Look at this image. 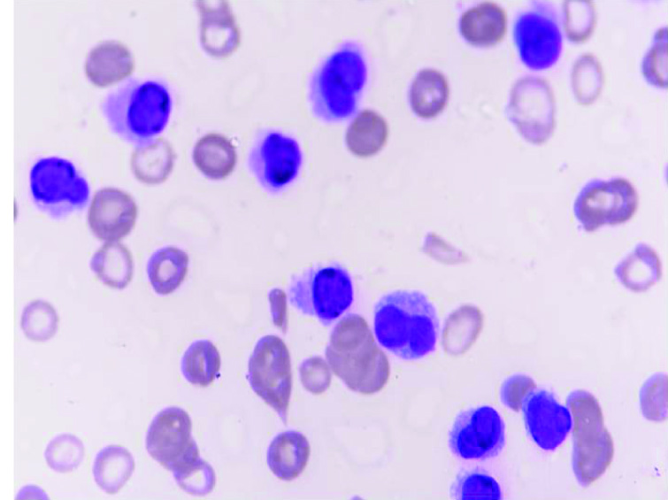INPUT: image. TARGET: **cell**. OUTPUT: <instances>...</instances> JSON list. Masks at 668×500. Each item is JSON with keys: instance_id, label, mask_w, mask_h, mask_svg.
I'll use <instances>...</instances> for the list:
<instances>
[{"instance_id": "obj_24", "label": "cell", "mask_w": 668, "mask_h": 500, "mask_svg": "<svg viewBox=\"0 0 668 500\" xmlns=\"http://www.w3.org/2000/svg\"><path fill=\"white\" fill-rule=\"evenodd\" d=\"M388 136L386 119L374 110L365 109L350 122L345 134V144L354 156L366 158L379 153Z\"/></svg>"}, {"instance_id": "obj_41", "label": "cell", "mask_w": 668, "mask_h": 500, "mask_svg": "<svg viewBox=\"0 0 668 500\" xmlns=\"http://www.w3.org/2000/svg\"><path fill=\"white\" fill-rule=\"evenodd\" d=\"M268 299L273 324L282 332H286L288 313L284 291L280 288H273L268 294Z\"/></svg>"}, {"instance_id": "obj_4", "label": "cell", "mask_w": 668, "mask_h": 500, "mask_svg": "<svg viewBox=\"0 0 668 500\" xmlns=\"http://www.w3.org/2000/svg\"><path fill=\"white\" fill-rule=\"evenodd\" d=\"M364 65L352 46H343L315 72L310 88L311 108L326 121L347 117L361 88Z\"/></svg>"}, {"instance_id": "obj_7", "label": "cell", "mask_w": 668, "mask_h": 500, "mask_svg": "<svg viewBox=\"0 0 668 500\" xmlns=\"http://www.w3.org/2000/svg\"><path fill=\"white\" fill-rule=\"evenodd\" d=\"M638 195L633 185L625 178L592 180L578 193L572 206L580 227L592 232L605 225H618L629 220L638 207Z\"/></svg>"}, {"instance_id": "obj_32", "label": "cell", "mask_w": 668, "mask_h": 500, "mask_svg": "<svg viewBox=\"0 0 668 500\" xmlns=\"http://www.w3.org/2000/svg\"><path fill=\"white\" fill-rule=\"evenodd\" d=\"M58 323V317L53 306L46 301L35 300L25 306L20 327L28 339L43 342L54 336Z\"/></svg>"}, {"instance_id": "obj_20", "label": "cell", "mask_w": 668, "mask_h": 500, "mask_svg": "<svg viewBox=\"0 0 668 500\" xmlns=\"http://www.w3.org/2000/svg\"><path fill=\"white\" fill-rule=\"evenodd\" d=\"M311 448L307 438L297 431H285L277 435L267 450V465L280 480L297 478L307 465Z\"/></svg>"}, {"instance_id": "obj_28", "label": "cell", "mask_w": 668, "mask_h": 500, "mask_svg": "<svg viewBox=\"0 0 668 500\" xmlns=\"http://www.w3.org/2000/svg\"><path fill=\"white\" fill-rule=\"evenodd\" d=\"M134 470L132 454L124 447L109 445L96 456L93 475L97 486L107 494L118 493Z\"/></svg>"}, {"instance_id": "obj_17", "label": "cell", "mask_w": 668, "mask_h": 500, "mask_svg": "<svg viewBox=\"0 0 668 500\" xmlns=\"http://www.w3.org/2000/svg\"><path fill=\"white\" fill-rule=\"evenodd\" d=\"M200 12V41L204 50L212 57L225 58L240 44V32L229 4L226 1L210 4L197 1Z\"/></svg>"}, {"instance_id": "obj_22", "label": "cell", "mask_w": 668, "mask_h": 500, "mask_svg": "<svg viewBox=\"0 0 668 500\" xmlns=\"http://www.w3.org/2000/svg\"><path fill=\"white\" fill-rule=\"evenodd\" d=\"M614 275L622 286L634 292L646 291L659 281L661 261L649 245L639 242L614 267Z\"/></svg>"}, {"instance_id": "obj_14", "label": "cell", "mask_w": 668, "mask_h": 500, "mask_svg": "<svg viewBox=\"0 0 668 500\" xmlns=\"http://www.w3.org/2000/svg\"><path fill=\"white\" fill-rule=\"evenodd\" d=\"M514 40L522 62L530 69L552 66L562 50V35L557 21L535 10L520 14L514 24Z\"/></svg>"}, {"instance_id": "obj_40", "label": "cell", "mask_w": 668, "mask_h": 500, "mask_svg": "<svg viewBox=\"0 0 668 500\" xmlns=\"http://www.w3.org/2000/svg\"><path fill=\"white\" fill-rule=\"evenodd\" d=\"M536 383L528 375L523 373L508 377L500 389L501 402L509 409L518 412L526 399L534 392Z\"/></svg>"}, {"instance_id": "obj_36", "label": "cell", "mask_w": 668, "mask_h": 500, "mask_svg": "<svg viewBox=\"0 0 668 500\" xmlns=\"http://www.w3.org/2000/svg\"><path fill=\"white\" fill-rule=\"evenodd\" d=\"M645 80L656 88L667 86V28H659L641 63Z\"/></svg>"}, {"instance_id": "obj_1", "label": "cell", "mask_w": 668, "mask_h": 500, "mask_svg": "<svg viewBox=\"0 0 668 500\" xmlns=\"http://www.w3.org/2000/svg\"><path fill=\"white\" fill-rule=\"evenodd\" d=\"M439 319L433 303L417 290H395L382 296L374 309V333L394 355L415 360L435 350Z\"/></svg>"}, {"instance_id": "obj_25", "label": "cell", "mask_w": 668, "mask_h": 500, "mask_svg": "<svg viewBox=\"0 0 668 500\" xmlns=\"http://www.w3.org/2000/svg\"><path fill=\"white\" fill-rule=\"evenodd\" d=\"M196 167L207 178L219 181L229 176L235 168L237 153L234 144L223 135H203L193 149Z\"/></svg>"}, {"instance_id": "obj_11", "label": "cell", "mask_w": 668, "mask_h": 500, "mask_svg": "<svg viewBox=\"0 0 668 500\" xmlns=\"http://www.w3.org/2000/svg\"><path fill=\"white\" fill-rule=\"evenodd\" d=\"M505 444V426L496 410L488 405L460 412L449 433V446L464 459L496 457Z\"/></svg>"}, {"instance_id": "obj_3", "label": "cell", "mask_w": 668, "mask_h": 500, "mask_svg": "<svg viewBox=\"0 0 668 500\" xmlns=\"http://www.w3.org/2000/svg\"><path fill=\"white\" fill-rule=\"evenodd\" d=\"M573 416L572 465L578 482L587 487L597 481L610 466L614 445L604 426L597 399L588 391L576 389L567 396Z\"/></svg>"}, {"instance_id": "obj_12", "label": "cell", "mask_w": 668, "mask_h": 500, "mask_svg": "<svg viewBox=\"0 0 668 500\" xmlns=\"http://www.w3.org/2000/svg\"><path fill=\"white\" fill-rule=\"evenodd\" d=\"M249 167L269 193H277L297 176L302 165V153L296 141L280 132L263 134L249 154Z\"/></svg>"}, {"instance_id": "obj_38", "label": "cell", "mask_w": 668, "mask_h": 500, "mask_svg": "<svg viewBox=\"0 0 668 500\" xmlns=\"http://www.w3.org/2000/svg\"><path fill=\"white\" fill-rule=\"evenodd\" d=\"M452 496L457 499H500L501 490L491 477L472 473L457 480L453 485Z\"/></svg>"}, {"instance_id": "obj_31", "label": "cell", "mask_w": 668, "mask_h": 500, "mask_svg": "<svg viewBox=\"0 0 668 500\" xmlns=\"http://www.w3.org/2000/svg\"><path fill=\"white\" fill-rule=\"evenodd\" d=\"M572 88L580 104L594 103L603 89V72L598 59L592 54H584L574 62L571 73Z\"/></svg>"}, {"instance_id": "obj_8", "label": "cell", "mask_w": 668, "mask_h": 500, "mask_svg": "<svg viewBox=\"0 0 668 500\" xmlns=\"http://www.w3.org/2000/svg\"><path fill=\"white\" fill-rule=\"evenodd\" d=\"M291 303L302 312L328 325L352 304L353 286L347 270L329 265L308 272L291 288Z\"/></svg>"}, {"instance_id": "obj_23", "label": "cell", "mask_w": 668, "mask_h": 500, "mask_svg": "<svg viewBox=\"0 0 668 500\" xmlns=\"http://www.w3.org/2000/svg\"><path fill=\"white\" fill-rule=\"evenodd\" d=\"M176 153L164 138H155L135 148L130 158V168L134 178L148 185L160 184L171 174Z\"/></svg>"}, {"instance_id": "obj_34", "label": "cell", "mask_w": 668, "mask_h": 500, "mask_svg": "<svg viewBox=\"0 0 668 500\" xmlns=\"http://www.w3.org/2000/svg\"><path fill=\"white\" fill-rule=\"evenodd\" d=\"M564 29L573 42H583L592 35L595 23V8L591 1L569 0L563 4Z\"/></svg>"}, {"instance_id": "obj_29", "label": "cell", "mask_w": 668, "mask_h": 500, "mask_svg": "<svg viewBox=\"0 0 668 500\" xmlns=\"http://www.w3.org/2000/svg\"><path fill=\"white\" fill-rule=\"evenodd\" d=\"M483 324L481 312L474 305H463L448 318L442 343L447 352L461 354L466 351L478 338Z\"/></svg>"}, {"instance_id": "obj_10", "label": "cell", "mask_w": 668, "mask_h": 500, "mask_svg": "<svg viewBox=\"0 0 668 500\" xmlns=\"http://www.w3.org/2000/svg\"><path fill=\"white\" fill-rule=\"evenodd\" d=\"M506 114L528 142L548 141L555 125V100L549 83L536 76L518 79L511 90Z\"/></svg>"}, {"instance_id": "obj_30", "label": "cell", "mask_w": 668, "mask_h": 500, "mask_svg": "<svg viewBox=\"0 0 668 500\" xmlns=\"http://www.w3.org/2000/svg\"><path fill=\"white\" fill-rule=\"evenodd\" d=\"M220 364L217 347L210 340L202 339L193 342L187 348L181 358L180 370L189 383L206 387L218 375Z\"/></svg>"}, {"instance_id": "obj_21", "label": "cell", "mask_w": 668, "mask_h": 500, "mask_svg": "<svg viewBox=\"0 0 668 500\" xmlns=\"http://www.w3.org/2000/svg\"><path fill=\"white\" fill-rule=\"evenodd\" d=\"M449 84L440 71L426 68L413 78L408 93L411 111L421 119L439 115L448 104Z\"/></svg>"}, {"instance_id": "obj_13", "label": "cell", "mask_w": 668, "mask_h": 500, "mask_svg": "<svg viewBox=\"0 0 668 500\" xmlns=\"http://www.w3.org/2000/svg\"><path fill=\"white\" fill-rule=\"evenodd\" d=\"M191 427V419L183 409L169 406L161 410L149 426L145 438L147 452L170 471L199 457Z\"/></svg>"}, {"instance_id": "obj_5", "label": "cell", "mask_w": 668, "mask_h": 500, "mask_svg": "<svg viewBox=\"0 0 668 500\" xmlns=\"http://www.w3.org/2000/svg\"><path fill=\"white\" fill-rule=\"evenodd\" d=\"M109 106V117L116 129L129 139H148L163 130L170 113L166 88L154 81L125 87Z\"/></svg>"}, {"instance_id": "obj_18", "label": "cell", "mask_w": 668, "mask_h": 500, "mask_svg": "<svg viewBox=\"0 0 668 500\" xmlns=\"http://www.w3.org/2000/svg\"><path fill=\"white\" fill-rule=\"evenodd\" d=\"M135 68L134 57L123 42H102L88 51L84 70L92 84L105 88L130 76Z\"/></svg>"}, {"instance_id": "obj_33", "label": "cell", "mask_w": 668, "mask_h": 500, "mask_svg": "<svg viewBox=\"0 0 668 500\" xmlns=\"http://www.w3.org/2000/svg\"><path fill=\"white\" fill-rule=\"evenodd\" d=\"M44 457L48 465L55 472L68 473L82 462L84 447L75 435L61 434L48 443Z\"/></svg>"}, {"instance_id": "obj_15", "label": "cell", "mask_w": 668, "mask_h": 500, "mask_svg": "<svg viewBox=\"0 0 668 500\" xmlns=\"http://www.w3.org/2000/svg\"><path fill=\"white\" fill-rule=\"evenodd\" d=\"M137 215V204L129 193L107 187L94 194L88 211V223L99 240L118 242L134 229Z\"/></svg>"}, {"instance_id": "obj_26", "label": "cell", "mask_w": 668, "mask_h": 500, "mask_svg": "<svg viewBox=\"0 0 668 500\" xmlns=\"http://www.w3.org/2000/svg\"><path fill=\"white\" fill-rule=\"evenodd\" d=\"M89 266L97 279L105 286L123 289L134 275V259L131 251L119 242H107L92 255Z\"/></svg>"}, {"instance_id": "obj_27", "label": "cell", "mask_w": 668, "mask_h": 500, "mask_svg": "<svg viewBox=\"0 0 668 500\" xmlns=\"http://www.w3.org/2000/svg\"><path fill=\"white\" fill-rule=\"evenodd\" d=\"M188 263V255L177 247L156 250L147 263V275L154 292L159 296L173 293L184 281Z\"/></svg>"}, {"instance_id": "obj_39", "label": "cell", "mask_w": 668, "mask_h": 500, "mask_svg": "<svg viewBox=\"0 0 668 500\" xmlns=\"http://www.w3.org/2000/svg\"><path fill=\"white\" fill-rule=\"evenodd\" d=\"M299 375L303 387L314 395L325 392L331 382L330 368L319 356L304 359L299 366Z\"/></svg>"}, {"instance_id": "obj_16", "label": "cell", "mask_w": 668, "mask_h": 500, "mask_svg": "<svg viewBox=\"0 0 668 500\" xmlns=\"http://www.w3.org/2000/svg\"><path fill=\"white\" fill-rule=\"evenodd\" d=\"M522 409L527 433L541 449L554 450L565 440L572 428L571 413L550 392H533Z\"/></svg>"}, {"instance_id": "obj_9", "label": "cell", "mask_w": 668, "mask_h": 500, "mask_svg": "<svg viewBox=\"0 0 668 500\" xmlns=\"http://www.w3.org/2000/svg\"><path fill=\"white\" fill-rule=\"evenodd\" d=\"M30 187L38 207L54 218L81 209L88 197L86 181L70 162L58 158L41 159L33 166Z\"/></svg>"}, {"instance_id": "obj_37", "label": "cell", "mask_w": 668, "mask_h": 500, "mask_svg": "<svg viewBox=\"0 0 668 500\" xmlns=\"http://www.w3.org/2000/svg\"><path fill=\"white\" fill-rule=\"evenodd\" d=\"M667 375L656 373L649 377L640 391V404L644 418L664 421L667 417Z\"/></svg>"}, {"instance_id": "obj_35", "label": "cell", "mask_w": 668, "mask_h": 500, "mask_svg": "<svg viewBox=\"0 0 668 500\" xmlns=\"http://www.w3.org/2000/svg\"><path fill=\"white\" fill-rule=\"evenodd\" d=\"M178 486L193 496H205L215 486V473L211 465L197 457L171 471Z\"/></svg>"}, {"instance_id": "obj_19", "label": "cell", "mask_w": 668, "mask_h": 500, "mask_svg": "<svg viewBox=\"0 0 668 500\" xmlns=\"http://www.w3.org/2000/svg\"><path fill=\"white\" fill-rule=\"evenodd\" d=\"M458 27L468 43L478 47L494 46L506 35L507 14L495 2L484 1L463 12Z\"/></svg>"}, {"instance_id": "obj_6", "label": "cell", "mask_w": 668, "mask_h": 500, "mask_svg": "<svg viewBox=\"0 0 668 500\" xmlns=\"http://www.w3.org/2000/svg\"><path fill=\"white\" fill-rule=\"evenodd\" d=\"M247 378L252 390L286 423L292 369L288 349L281 338L268 335L257 342L249 361Z\"/></svg>"}, {"instance_id": "obj_2", "label": "cell", "mask_w": 668, "mask_h": 500, "mask_svg": "<svg viewBox=\"0 0 668 500\" xmlns=\"http://www.w3.org/2000/svg\"><path fill=\"white\" fill-rule=\"evenodd\" d=\"M326 358L333 373L352 391L374 394L388 381V359L376 344L368 323L358 314H349L336 324Z\"/></svg>"}]
</instances>
